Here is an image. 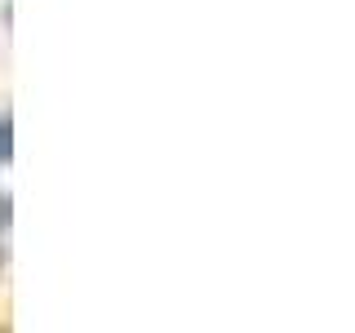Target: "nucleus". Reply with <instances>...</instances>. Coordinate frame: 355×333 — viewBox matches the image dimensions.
Listing matches in <instances>:
<instances>
[{
    "label": "nucleus",
    "mask_w": 355,
    "mask_h": 333,
    "mask_svg": "<svg viewBox=\"0 0 355 333\" xmlns=\"http://www.w3.org/2000/svg\"><path fill=\"white\" fill-rule=\"evenodd\" d=\"M9 133H14V125H9V120H0V164L14 155V142H9Z\"/></svg>",
    "instance_id": "nucleus-1"
}]
</instances>
